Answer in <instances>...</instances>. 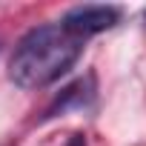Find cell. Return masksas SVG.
<instances>
[{
	"mask_svg": "<svg viewBox=\"0 0 146 146\" xmlns=\"http://www.w3.org/2000/svg\"><path fill=\"white\" fill-rule=\"evenodd\" d=\"M92 100H95V78L86 75V78L75 80L72 86H66L60 92V98L46 109V117H57V115H63L72 106L75 109H86V106H92Z\"/></svg>",
	"mask_w": 146,
	"mask_h": 146,
	"instance_id": "3",
	"label": "cell"
},
{
	"mask_svg": "<svg viewBox=\"0 0 146 146\" xmlns=\"http://www.w3.org/2000/svg\"><path fill=\"white\" fill-rule=\"evenodd\" d=\"M143 17H146V12H143Z\"/></svg>",
	"mask_w": 146,
	"mask_h": 146,
	"instance_id": "5",
	"label": "cell"
},
{
	"mask_svg": "<svg viewBox=\"0 0 146 146\" xmlns=\"http://www.w3.org/2000/svg\"><path fill=\"white\" fill-rule=\"evenodd\" d=\"M66 146H86V135H80V132H75V135L69 137V143H66Z\"/></svg>",
	"mask_w": 146,
	"mask_h": 146,
	"instance_id": "4",
	"label": "cell"
},
{
	"mask_svg": "<svg viewBox=\"0 0 146 146\" xmlns=\"http://www.w3.org/2000/svg\"><path fill=\"white\" fill-rule=\"evenodd\" d=\"M80 37L63 29V23H46L20 37L9 60V78L20 89H43L78 63L83 52Z\"/></svg>",
	"mask_w": 146,
	"mask_h": 146,
	"instance_id": "1",
	"label": "cell"
},
{
	"mask_svg": "<svg viewBox=\"0 0 146 146\" xmlns=\"http://www.w3.org/2000/svg\"><path fill=\"white\" fill-rule=\"evenodd\" d=\"M120 20V9L117 6H75L63 15V29L72 32L75 37L86 40L92 35H100L112 26H117Z\"/></svg>",
	"mask_w": 146,
	"mask_h": 146,
	"instance_id": "2",
	"label": "cell"
}]
</instances>
